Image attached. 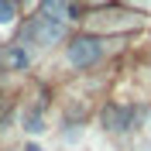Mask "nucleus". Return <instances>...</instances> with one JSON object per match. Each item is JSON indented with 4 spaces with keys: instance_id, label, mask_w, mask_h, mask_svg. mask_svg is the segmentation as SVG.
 <instances>
[{
    "instance_id": "f257e3e1",
    "label": "nucleus",
    "mask_w": 151,
    "mask_h": 151,
    "mask_svg": "<svg viewBox=\"0 0 151 151\" xmlns=\"http://www.w3.org/2000/svg\"><path fill=\"white\" fill-rule=\"evenodd\" d=\"M100 55H103V45H100L96 38H89V35L76 38L72 45H69V62H72V65H79V69L93 65V62H96Z\"/></svg>"
},
{
    "instance_id": "f03ea898",
    "label": "nucleus",
    "mask_w": 151,
    "mask_h": 151,
    "mask_svg": "<svg viewBox=\"0 0 151 151\" xmlns=\"http://www.w3.org/2000/svg\"><path fill=\"white\" fill-rule=\"evenodd\" d=\"M62 21L58 17H38L28 24V31H24V38L28 41H38V45H52V41H58L62 38Z\"/></svg>"
},
{
    "instance_id": "7ed1b4c3",
    "label": "nucleus",
    "mask_w": 151,
    "mask_h": 151,
    "mask_svg": "<svg viewBox=\"0 0 151 151\" xmlns=\"http://www.w3.org/2000/svg\"><path fill=\"white\" fill-rule=\"evenodd\" d=\"M28 62H31V55L24 52V45H14V48H7V65L14 69V72L28 69Z\"/></svg>"
},
{
    "instance_id": "20e7f679",
    "label": "nucleus",
    "mask_w": 151,
    "mask_h": 151,
    "mask_svg": "<svg viewBox=\"0 0 151 151\" xmlns=\"http://www.w3.org/2000/svg\"><path fill=\"white\" fill-rule=\"evenodd\" d=\"M17 17V7H14V0H0V28H10Z\"/></svg>"
},
{
    "instance_id": "39448f33",
    "label": "nucleus",
    "mask_w": 151,
    "mask_h": 151,
    "mask_svg": "<svg viewBox=\"0 0 151 151\" xmlns=\"http://www.w3.org/2000/svg\"><path fill=\"white\" fill-rule=\"evenodd\" d=\"M41 10H45V17H58L65 10V0H41Z\"/></svg>"
},
{
    "instance_id": "423d86ee",
    "label": "nucleus",
    "mask_w": 151,
    "mask_h": 151,
    "mask_svg": "<svg viewBox=\"0 0 151 151\" xmlns=\"http://www.w3.org/2000/svg\"><path fill=\"white\" fill-rule=\"evenodd\" d=\"M28 151H41V148H38V144H28Z\"/></svg>"
},
{
    "instance_id": "0eeeda50",
    "label": "nucleus",
    "mask_w": 151,
    "mask_h": 151,
    "mask_svg": "<svg viewBox=\"0 0 151 151\" xmlns=\"http://www.w3.org/2000/svg\"><path fill=\"white\" fill-rule=\"evenodd\" d=\"M21 4H31V0H21Z\"/></svg>"
}]
</instances>
